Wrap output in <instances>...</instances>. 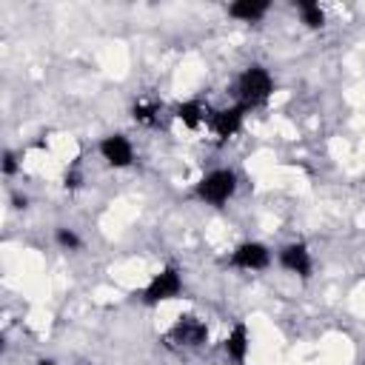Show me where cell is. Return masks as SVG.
I'll list each match as a JSON object with an SVG mask.
<instances>
[{
	"instance_id": "10",
	"label": "cell",
	"mask_w": 365,
	"mask_h": 365,
	"mask_svg": "<svg viewBox=\"0 0 365 365\" xmlns=\"http://www.w3.org/2000/svg\"><path fill=\"white\" fill-rule=\"evenodd\" d=\"M268 9H271L268 0H237V3L228 6V14L237 17V20H242V23H257V20L265 17Z\"/></svg>"
},
{
	"instance_id": "12",
	"label": "cell",
	"mask_w": 365,
	"mask_h": 365,
	"mask_svg": "<svg viewBox=\"0 0 365 365\" xmlns=\"http://www.w3.org/2000/svg\"><path fill=\"white\" fill-rule=\"evenodd\" d=\"M297 9H299V17L308 29H322L325 26V11L319 9V3L314 0H297Z\"/></svg>"
},
{
	"instance_id": "3",
	"label": "cell",
	"mask_w": 365,
	"mask_h": 365,
	"mask_svg": "<svg viewBox=\"0 0 365 365\" xmlns=\"http://www.w3.org/2000/svg\"><path fill=\"white\" fill-rule=\"evenodd\" d=\"M180 294H182V277H180V271L174 265H168V268H163L160 274L151 277V282L143 291V302L145 305H160V302L174 299Z\"/></svg>"
},
{
	"instance_id": "14",
	"label": "cell",
	"mask_w": 365,
	"mask_h": 365,
	"mask_svg": "<svg viewBox=\"0 0 365 365\" xmlns=\"http://www.w3.org/2000/svg\"><path fill=\"white\" fill-rule=\"evenodd\" d=\"M131 114H134V120H137V123L151 125V123L157 120V106H140V103H137V106L131 108Z\"/></svg>"
},
{
	"instance_id": "9",
	"label": "cell",
	"mask_w": 365,
	"mask_h": 365,
	"mask_svg": "<svg viewBox=\"0 0 365 365\" xmlns=\"http://www.w3.org/2000/svg\"><path fill=\"white\" fill-rule=\"evenodd\" d=\"M248 345H251L248 328H245V322H237L231 328V334L225 336V354H228V359H234L237 365H242L245 356H248Z\"/></svg>"
},
{
	"instance_id": "1",
	"label": "cell",
	"mask_w": 365,
	"mask_h": 365,
	"mask_svg": "<svg viewBox=\"0 0 365 365\" xmlns=\"http://www.w3.org/2000/svg\"><path fill=\"white\" fill-rule=\"evenodd\" d=\"M274 91V80L268 74V68L262 66H248L240 80H237V94H240V106L245 108H254V106H262Z\"/></svg>"
},
{
	"instance_id": "5",
	"label": "cell",
	"mask_w": 365,
	"mask_h": 365,
	"mask_svg": "<svg viewBox=\"0 0 365 365\" xmlns=\"http://www.w3.org/2000/svg\"><path fill=\"white\" fill-rule=\"evenodd\" d=\"M97 148H100V157H103L111 168H128V165L134 163V148H131L128 137H123V134H108V137H103Z\"/></svg>"
},
{
	"instance_id": "7",
	"label": "cell",
	"mask_w": 365,
	"mask_h": 365,
	"mask_svg": "<svg viewBox=\"0 0 365 365\" xmlns=\"http://www.w3.org/2000/svg\"><path fill=\"white\" fill-rule=\"evenodd\" d=\"M279 265H282L285 271H291V274L308 279V277H311V268H314L311 251L305 248V242H291V245H285V248L279 251Z\"/></svg>"
},
{
	"instance_id": "16",
	"label": "cell",
	"mask_w": 365,
	"mask_h": 365,
	"mask_svg": "<svg viewBox=\"0 0 365 365\" xmlns=\"http://www.w3.org/2000/svg\"><path fill=\"white\" fill-rule=\"evenodd\" d=\"M37 365H54V362H51V359H40Z\"/></svg>"
},
{
	"instance_id": "8",
	"label": "cell",
	"mask_w": 365,
	"mask_h": 365,
	"mask_svg": "<svg viewBox=\"0 0 365 365\" xmlns=\"http://www.w3.org/2000/svg\"><path fill=\"white\" fill-rule=\"evenodd\" d=\"M171 339L185 345V348H200L208 339V325L197 317H182L174 328H171Z\"/></svg>"
},
{
	"instance_id": "13",
	"label": "cell",
	"mask_w": 365,
	"mask_h": 365,
	"mask_svg": "<svg viewBox=\"0 0 365 365\" xmlns=\"http://www.w3.org/2000/svg\"><path fill=\"white\" fill-rule=\"evenodd\" d=\"M54 240H57V245H60L63 251H77V248L83 245V240H80L71 228H57V231H54Z\"/></svg>"
},
{
	"instance_id": "11",
	"label": "cell",
	"mask_w": 365,
	"mask_h": 365,
	"mask_svg": "<svg viewBox=\"0 0 365 365\" xmlns=\"http://www.w3.org/2000/svg\"><path fill=\"white\" fill-rule=\"evenodd\" d=\"M174 117H177L185 128H200L202 120H205V108H202L197 100H185V103L174 106Z\"/></svg>"
},
{
	"instance_id": "6",
	"label": "cell",
	"mask_w": 365,
	"mask_h": 365,
	"mask_svg": "<svg viewBox=\"0 0 365 365\" xmlns=\"http://www.w3.org/2000/svg\"><path fill=\"white\" fill-rule=\"evenodd\" d=\"M245 106H231V108H220V111H214L211 117H208V123H211V128H214V134L217 137H222V140H228V137H234L240 128H242V120H245Z\"/></svg>"
},
{
	"instance_id": "4",
	"label": "cell",
	"mask_w": 365,
	"mask_h": 365,
	"mask_svg": "<svg viewBox=\"0 0 365 365\" xmlns=\"http://www.w3.org/2000/svg\"><path fill=\"white\" fill-rule=\"evenodd\" d=\"M231 265L242 268V271H262V268L271 265V251H268V245L254 242V240L240 242L231 254Z\"/></svg>"
},
{
	"instance_id": "2",
	"label": "cell",
	"mask_w": 365,
	"mask_h": 365,
	"mask_svg": "<svg viewBox=\"0 0 365 365\" xmlns=\"http://www.w3.org/2000/svg\"><path fill=\"white\" fill-rule=\"evenodd\" d=\"M237 191V174L231 171V168H214V171H208L200 182H197V188H194V194L202 200V202H208V205H222V202H228V197Z\"/></svg>"
},
{
	"instance_id": "15",
	"label": "cell",
	"mask_w": 365,
	"mask_h": 365,
	"mask_svg": "<svg viewBox=\"0 0 365 365\" xmlns=\"http://www.w3.org/2000/svg\"><path fill=\"white\" fill-rule=\"evenodd\" d=\"M14 171H17V160L11 151H6L3 154V174H14Z\"/></svg>"
}]
</instances>
